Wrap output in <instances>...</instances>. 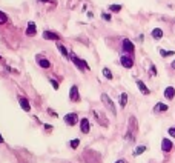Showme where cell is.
Here are the masks:
<instances>
[{
	"label": "cell",
	"mask_w": 175,
	"mask_h": 163,
	"mask_svg": "<svg viewBox=\"0 0 175 163\" xmlns=\"http://www.w3.org/2000/svg\"><path fill=\"white\" fill-rule=\"evenodd\" d=\"M163 29L161 28H154L152 29V32H151V35H152V38L154 40H160V38H163Z\"/></svg>",
	"instance_id": "4fadbf2b"
},
{
	"label": "cell",
	"mask_w": 175,
	"mask_h": 163,
	"mask_svg": "<svg viewBox=\"0 0 175 163\" xmlns=\"http://www.w3.org/2000/svg\"><path fill=\"white\" fill-rule=\"evenodd\" d=\"M126 103H128V94L122 92V94H120V108H125Z\"/></svg>",
	"instance_id": "e0dca14e"
},
{
	"label": "cell",
	"mask_w": 175,
	"mask_h": 163,
	"mask_svg": "<svg viewBox=\"0 0 175 163\" xmlns=\"http://www.w3.org/2000/svg\"><path fill=\"white\" fill-rule=\"evenodd\" d=\"M103 75L107 80H112V72H111V69H107V68H103Z\"/></svg>",
	"instance_id": "44dd1931"
},
{
	"label": "cell",
	"mask_w": 175,
	"mask_h": 163,
	"mask_svg": "<svg viewBox=\"0 0 175 163\" xmlns=\"http://www.w3.org/2000/svg\"><path fill=\"white\" fill-rule=\"evenodd\" d=\"M122 49L128 54H132L134 56V49H135V46H134V43L131 42L129 38H123V42H122Z\"/></svg>",
	"instance_id": "3957f363"
},
{
	"label": "cell",
	"mask_w": 175,
	"mask_h": 163,
	"mask_svg": "<svg viewBox=\"0 0 175 163\" xmlns=\"http://www.w3.org/2000/svg\"><path fill=\"white\" fill-rule=\"evenodd\" d=\"M19 103H20V106L23 108V111H26V112H29L31 111V105H29V102H28V99L26 97H19Z\"/></svg>",
	"instance_id": "8fae6325"
},
{
	"label": "cell",
	"mask_w": 175,
	"mask_h": 163,
	"mask_svg": "<svg viewBox=\"0 0 175 163\" xmlns=\"http://www.w3.org/2000/svg\"><path fill=\"white\" fill-rule=\"evenodd\" d=\"M43 38H46V40H56V42H59V40H60V34L52 32V31H45L43 32Z\"/></svg>",
	"instance_id": "30bf717a"
},
{
	"label": "cell",
	"mask_w": 175,
	"mask_h": 163,
	"mask_svg": "<svg viewBox=\"0 0 175 163\" xmlns=\"http://www.w3.org/2000/svg\"><path fill=\"white\" fill-rule=\"evenodd\" d=\"M63 120H65V123L68 125V126H74V125H77L78 117H77V114H75V112H72V114H66Z\"/></svg>",
	"instance_id": "5b68a950"
},
{
	"label": "cell",
	"mask_w": 175,
	"mask_h": 163,
	"mask_svg": "<svg viewBox=\"0 0 175 163\" xmlns=\"http://www.w3.org/2000/svg\"><path fill=\"white\" fill-rule=\"evenodd\" d=\"M69 59L72 60V63H74V65H75V66L78 68L80 71H83V69H85V71H89V65H88V63H86L85 60L78 59V57L75 56V54H71V56H69Z\"/></svg>",
	"instance_id": "6da1fadb"
},
{
	"label": "cell",
	"mask_w": 175,
	"mask_h": 163,
	"mask_svg": "<svg viewBox=\"0 0 175 163\" xmlns=\"http://www.w3.org/2000/svg\"><path fill=\"white\" fill-rule=\"evenodd\" d=\"M167 132H169L170 137H175V126H173V128H169V131H167Z\"/></svg>",
	"instance_id": "83f0119b"
},
{
	"label": "cell",
	"mask_w": 175,
	"mask_h": 163,
	"mask_svg": "<svg viewBox=\"0 0 175 163\" xmlns=\"http://www.w3.org/2000/svg\"><path fill=\"white\" fill-rule=\"evenodd\" d=\"M57 49H59V51H60V52L63 54V56H65L66 59H69V56H71V54L68 52V49H66V48H65L63 45H59V43H57Z\"/></svg>",
	"instance_id": "ac0fdd59"
},
{
	"label": "cell",
	"mask_w": 175,
	"mask_h": 163,
	"mask_svg": "<svg viewBox=\"0 0 175 163\" xmlns=\"http://www.w3.org/2000/svg\"><path fill=\"white\" fill-rule=\"evenodd\" d=\"M37 32V26L34 22H29L28 23V28H26V35H34Z\"/></svg>",
	"instance_id": "5bb4252c"
},
{
	"label": "cell",
	"mask_w": 175,
	"mask_h": 163,
	"mask_svg": "<svg viewBox=\"0 0 175 163\" xmlns=\"http://www.w3.org/2000/svg\"><path fill=\"white\" fill-rule=\"evenodd\" d=\"M146 151V146L144 145H140V146H137V149L134 151V155H140V154H143Z\"/></svg>",
	"instance_id": "ffe728a7"
},
{
	"label": "cell",
	"mask_w": 175,
	"mask_h": 163,
	"mask_svg": "<svg viewBox=\"0 0 175 163\" xmlns=\"http://www.w3.org/2000/svg\"><path fill=\"white\" fill-rule=\"evenodd\" d=\"M120 63H122L123 68H126V69H129V68L134 66V59L129 57V56H122V59H120Z\"/></svg>",
	"instance_id": "8992f818"
},
{
	"label": "cell",
	"mask_w": 175,
	"mask_h": 163,
	"mask_svg": "<svg viewBox=\"0 0 175 163\" xmlns=\"http://www.w3.org/2000/svg\"><path fill=\"white\" fill-rule=\"evenodd\" d=\"M170 66H172V68H173V69H175V60H173V62L170 63Z\"/></svg>",
	"instance_id": "4dcf8cb0"
},
{
	"label": "cell",
	"mask_w": 175,
	"mask_h": 163,
	"mask_svg": "<svg viewBox=\"0 0 175 163\" xmlns=\"http://www.w3.org/2000/svg\"><path fill=\"white\" fill-rule=\"evenodd\" d=\"M89 129H91L89 120H88V118H82V120H80V131H82L83 134H88Z\"/></svg>",
	"instance_id": "9c48e42d"
},
{
	"label": "cell",
	"mask_w": 175,
	"mask_h": 163,
	"mask_svg": "<svg viewBox=\"0 0 175 163\" xmlns=\"http://www.w3.org/2000/svg\"><path fill=\"white\" fill-rule=\"evenodd\" d=\"M0 143H3V137H2V135H0Z\"/></svg>",
	"instance_id": "1f68e13d"
},
{
	"label": "cell",
	"mask_w": 175,
	"mask_h": 163,
	"mask_svg": "<svg viewBox=\"0 0 175 163\" xmlns=\"http://www.w3.org/2000/svg\"><path fill=\"white\" fill-rule=\"evenodd\" d=\"M115 163H126V160H123V158H120V160H117Z\"/></svg>",
	"instance_id": "f546056e"
},
{
	"label": "cell",
	"mask_w": 175,
	"mask_h": 163,
	"mask_svg": "<svg viewBox=\"0 0 175 163\" xmlns=\"http://www.w3.org/2000/svg\"><path fill=\"white\" fill-rule=\"evenodd\" d=\"M172 148H173V143L169 139H163V140H161V149H163V152H170Z\"/></svg>",
	"instance_id": "52a82bcc"
},
{
	"label": "cell",
	"mask_w": 175,
	"mask_h": 163,
	"mask_svg": "<svg viewBox=\"0 0 175 163\" xmlns=\"http://www.w3.org/2000/svg\"><path fill=\"white\" fill-rule=\"evenodd\" d=\"M37 62H38V65L42 68H49L51 66V62L48 59H43V57H37Z\"/></svg>",
	"instance_id": "2e32d148"
},
{
	"label": "cell",
	"mask_w": 175,
	"mask_h": 163,
	"mask_svg": "<svg viewBox=\"0 0 175 163\" xmlns=\"http://www.w3.org/2000/svg\"><path fill=\"white\" fill-rule=\"evenodd\" d=\"M49 82H51V85H52V88H54V89H59V83H57L56 80H54V78H51Z\"/></svg>",
	"instance_id": "d4e9b609"
},
{
	"label": "cell",
	"mask_w": 175,
	"mask_h": 163,
	"mask_svg": "<svg viewBox=\"0 0 175 163\" xmlns=\"http://www.w3.org/2000/svg\"><path fill=\"white\" fill-rule=\"evenodd\" d=\"M137 86H138V89H140V92L143 94V96H149L151 94V89L144 85L143 80H137Z\"/></svg>",
	"instance_id": "ba28073f"
},
{
	"label": "cell",
	"mask_w": 175,
	"mask_h": 163,
	"mask_svg": "<svg viewBox=\"0 0 175 163\" xmlns=\"http://www.w3.org/2000/svg\"><path fill=\"white\" fill-rule=\"evenodd\" d=\"M122 8H123L122 5H111L109 6V11L111 12H120V11H122Z\"/></svg>",
	"instance_id": "7402d4cb"
},
{
	"label": "cell",
	"mask_w": 175,
	"mask_h": 163,
	"mask_svg": "<svg viewBox=\"0 0 175 163\" xmlns=\"http://www.w3.org/2000/svg\"><path fill=\"white\" fill-rule=\"evenodd\" d=\"M151 72H152V75H157L158 72H157V68H155V65H151Z\"/></svg>",
	"instance_id": "4316f807"
},
{
	"label": "cell",
	"mask_w": 175,
	"mask_h": 163,
	"mask_svg": "<svg viewBox=\"0 0 175 163\" xmlns=\"http://www.w3.org/2000/svg\"><path fill=\"white\" fill-rule=\"evenodd\" d=\"M173 54H175V51H166L163 48H160V56L161 57H169V56H173Z\"/></svg>",
	"instance_id": "d6986e66"
},
{
	"label": "cell",
	"mask_w": 175,
	"mask_h": 163,
	"mask_svg": "<svg viewBox=\"0 0 175 163\" xmlns=\"http://www.w3.org/2000/svg\"><path fill=\"white\" fill-rule=\"evenodd\" d=\"M101 19L109 22V20H111V14H106V12H103V14H101Z\"/></svg>",
	"instance_id": "484cf974"
},
{
	"label": "cell",
	"mask_w": 175,
	"mask_h": 163,
	"mask_svg": "<svg viewBox=\"0 0 175 163\" xmlns=\"http://www.w3.org/2000/svg\"><path fill=\"white\" fill-rule=\"evenodd\" d=\"M69 100L72 103H78L80 102V92H78V88L75 85L71 86V89H69Z\"/></svg>",
	"instance_id": "277c9868"
},
{
	"label": "cell",
	"mask_w": 175,
	"mask_h": 163,
	"mask_svg": "<svg viewBox=\"0 0 175 163\" xmlns=\"http://www.w3.org/2000/svg\"><path fill=\"white\" fill-rule=\"evenodd\" d=\"M40 2H43V3H56V0H40Z\"/></svg>",
	"instance_id": "f1b7e54d"
},
{
	"label": "cell",
	"mask_w": 175,
	"mask_h": 163,
	"mask_svg": "<svg viewBox=\"0 0 175 163\" xmlns=\"http://www.w3.org/2000/svg\"><path fill=\"white\" fill-rule=\"evenodd\" d=\"M78 145H80V140H78V139H74V140H71V142H69V146H71L72 149H77V148H78Z\"/></svg>",
	"instance_id": "cb8c5ba5"
},
{
	"label": "cell",
	"mask_w": 175,
	"mask_h": 163,
	"mask_svg": "<svg viewBox=\"0 0 175 163\" xmlns=\"http://www.w3.org/2000/svg\"><path fill=\"white\" fill-rule=\"evenodd\" d=\"M101 102H103V105L109 109L114 115L117 114V108H115V105H114V102L111 100V97L107 96V94H101Z\"/></svg>",
	"instance_id": "7a4b0ae2"
},
{
	"label": "cell",
	"mask_w": 175,
	"mask_h": 163,
	"mask_svg": "<svg viewBox=\"0 0 175 163\" xmlns=\"http://www.w3.org/2000/svg\"><path fill=\"white\" fill-rule=\"evenodd\" d=\"M167 109H169V108H167V105L161 103V102H160V103H157V105L154 106V111H155V112H166Z\"/></svg>",
	"instance_id": "9a60e30c"
},
{
	"label": "cell",
	"mask_w": 175,
	"mask_h": 163,
	"mask_svg": "<svg viewBox=\"0 0 175 163\" xmlns=\"http://www.w3.org/2000/svg\"><path fill=\"white\" fill-rule=\"evenodd\" d=\"M8 22V16L5 14L3 11H0V25H3V23H6Z\"/></svg>",
	"instance_id": "603a6c76"
},
{
	"label": "cell",
	"mask_w": 175,
	"mask_h": 163,
	"mask_svg": "<svg viewBox=\"0 0 175 163\" xmlns=\"http://www.w3.org/2000/svg\"><path fill=\"white\" fill-rule=\"evenodd\" d=\"M0 59H2V57H0Z\"/></svg>",
	"instance_id": "d6a6232c"
},
{
	"label": "cell",
	"mask_w": 175,
	"mask_h": 163,
	"mask_svg": "<svg viewBox=\"0 0 175 163\" xmlns=\"http://www.w3.org/2000/svg\"><path fill=\"white\" fill-rule=\"evenodd\" d=\"M164 99H167V100L175 99V88H173V86H167V88L164 89Z\"/></svg>",
	"instance_id": "7c38bea8"
}]
</instances>
